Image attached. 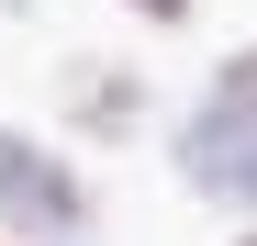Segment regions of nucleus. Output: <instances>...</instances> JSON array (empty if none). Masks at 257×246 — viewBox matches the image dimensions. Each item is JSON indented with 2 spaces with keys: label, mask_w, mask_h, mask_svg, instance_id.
<instances>
[{
  "label": "nucleus",
  "mask_w": 257,
  "mask_h": 246,
  "mask_svg": "<svg viewBox=\"0 0 257 246\" xmlns=\"http://www.w3.org/2000/svg\"><path fill=\"white\" fill-rule=\"evenodd\" d=\"M146 112H157V90H146V67H123V56H78V67L56 78V123H67L78 146L146 135Z\"/></svg>",
  "instance_id": "nucleus-3"
},
{
  "label": "nucleus",
  "mask_w": 257,
  "mask_h": 246,
  "mask_svg": "<svg viewBox=\"0 0 257 246\" xmlns=\"http://www.w3.org/2000/svg\"><path fill=\"white\" fill-rule=\"evenodd\" d=\"M0 246H12V235H0Z\"/></svg>",
  "instance_id": "nucleus-6"
},
{
  "label": "nucleus",
  "mask_w": 257,
  "mask_h": 246,
  "mask_svg": "<svg viewBox=\"0 0 257 246\" xmlns=\"http://www.w3.org/2000/svg\"><path fill=\"white\" fill-rule=\"evenodd\" d=\"M123 12H135V23H157V34H179V23L201 12V0H123Z\"/></svg>",
  "instance_id": "nucleus-4"
},
{
  "label": "nucleus",
  "mask_w": 257,
  "mask_h": 246,
  "mask_svg": "<svg viewBox=\"0 0 257 246\" xmlns=\"http://www.w3.org/2000/svg\"><path fill=\"white\" fill-rule=\"evenodd\" d=\"M168 168H179V190H190V201H212V213L257 224V123L190 101V123L168 135Z\"/></svg>",
  "instance_id": "nucleus-2"
},
{
  "label": "nucleus",
  "mask_w": 257,
  "mask_h": 246,
  "mask_svg": "<svg viewBox=\"0 0 257 246\" xmlns=\"http://www.w3.org/2000/svg\"><path fill=\"white\" fill-rule=\"evenodd\" d=\"M224 246H257V224H235V235H224Z\"/></svg>",
  "instance_id": "nucleus-5"
},
{
  "label": "nucleus",
  "mask_w": 257,
  "mask_h": 246,
  "mask_svg": "<svg viewBox=\"0 0 257 246\" xmlns=\"http://www.w3.org/2000/svg\"><path fill=\"white\" fill-rule=\"evenodd\" d=\"M0 235L12 246H90L101 235V190L23 123H0Z\"/></svg>",
  "instance_id": "nucleus-1"
}]
</instances>
